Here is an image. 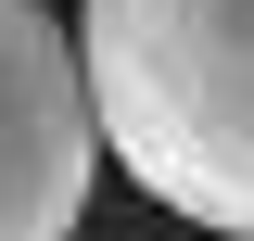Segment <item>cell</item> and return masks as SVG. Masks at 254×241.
<instances>
[{
  "mask_svg": "<svg viewBox=\"0 0 254 241\" xmlns=\"http://www.w3.org/2000/svg\"><path fill=\"white\" fill-rule=\"evenodd\" d=\"M76 76L165 216L254 241V0H76Z\"/></svg>",
  "mask_w": 254,
  "mask_h": 241,
  "instance_id": "obj_1",
  "label": "cell"
},
{
  "mask_svg": "<svg viewBox=\"0 0 254 241\" xmlns=\"http://www.w3.org/2000/svg\"><path fill=\"white\" fill-rule=\"evenodd\" d=\"M102 178V127L51 0H0V241H76Z\"/></svg>",
  "mask_w": 254,
  "mask_h": 241,
  "instance_id": "obj_2",
  "label": "cell"
}]
</instances>
